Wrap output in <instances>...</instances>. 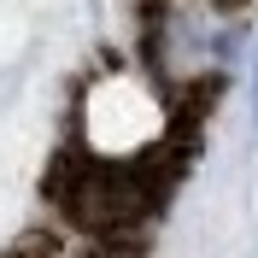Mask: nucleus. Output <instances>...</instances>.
Listing matches in <instances>:
<instances>
[{
	"label": "nucleus",
	"instance_id": "1",
	"mask_svg": "<svg viewBox=\"0 0 258 258\" xmlns=\"http://www.w3.org/2000/svg\"><path fill=\"white\" fill-rule=\"evenodd\" d=\"M252 100H258V77H252Z\"/></svg>",
	"mask_w": 258,
	"mask_h": 258
}]
</instances>
